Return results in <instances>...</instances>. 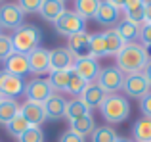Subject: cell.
Returning a JSON list of instances; mask_svg holds the SVG:
<instances>
[{"label":"cell","mask_w":151,"mask_h":142,"mask_svg":"<svg viewBox=\"0 0 151 142\" xmlns=\"http://www.w3.org/2000/svg\"><path fill=\"white\" fill-rule=\"evenodd\" d=\"M115 58H117V67L124 75L142 73L144 67L147 65V62L151 60L140 42H126Z\"/></svg>","instance_id":"6da1fadb"},{"label":"cell","mask_w":151,"mask_h":142,"mask_svg":"<svg viewBox=\"0 0 151 142\" xmlns=\"http://www.w3.org/2000/svg\"><path fill=\"white\" fill-rule=\"evenodd\" d=\"M103 119L111 125H119L128 119L130 115V102L121 94H107L103 104L100 106Z\"/></svg>","instance_id":"7a4b0ae2"},{"label":"cell","mask_w":151,"mask_h":142,"mask_svg":"<svg viewBox=\"0 0 151 142\" xmlns=\"http://www.w3.org/2000/svg\"><path fill=\"white\" fill-rule=\"evenodd\" d=\"M40 42H42V31L31 23H23L12 37L14 50L19 54H31L33 50L40 48Z\"/></svg>","instance_id":"3957f363"},{"label":"cell","mask_w":151,"mask_h":142,"mask_svg":"<svg viewBox=\"0 0 151 142\" xmlns=\"http://www.w3.org/2000/svg\"><path fill=\"white\" fill-rule=\"evenodd\" d=\"M122 83H124V73L117 65L101 67L100 75L96 79V85L105 94H119V90H122Z\"/></svg>","instance_id":"277c9868"},{"label":"cell","mask_w":151,"mask_h":142,"mask_svg":"<svg viewBox=\"0 0 151 142\" xmlns=\"http://www.w3.org/2000/svg\"><path fill=\"white\" fill-rule=\"evenodd\" d=\"M54 27L61 37H73V35L81 33V31H86V21L81 17L78 14L67 10L65 14H61L58 19L54 21Z\"/></svg>","instance_id":"5b68a950"},{"label":"cell","mask_w":151,"mask_h":142,"mask_svg":"<svg viewBox=\"0 0 151 142\" xmlns=\"http://www.w3.org/2000/svg\"><path fill=\"white\" fill-rule=\"evenodd\" d=\"M23 92H25V81L8 73L6 69H0V96L4 100H15Z\"/></svg>","instance_id":"8992f818"},{"label":"cell","mask_w":151,"mask_h":142,"mask_svg":"<svg viewBox=\"0 0 151 142\" xmlns=\"http://www.w3.org/2000/svg\"><path fill=\"white\" fill-rule=\"evenodd\" d=\"M122 90H124L126 96L142 100L144 96H147L151 92V85L147 83V79H145L142 73H132V75H124Z\"/></svg>","instance_id":"52a82bcc"},{"label":"cell","mask_w":151,"mask_h":142,"mask_svg":"<svg viewBox=\"0 0 151 142\" xmlns=\"http://www.w3.org/2000/svg\"><path fill=\"white\" fill-rule=\"evenodd\" d=\"M29 102H37V104H44L46 100L54 94L48 79H33V81L25 83V92Z\"/></svg>","instance_id":"ba28073f"},{"label":"cell","mask_w":151,"mask_h":142,"mask_svg":"<svg viewBox=\"0 0 151 142\" xmlns=\"http://www.w3.org/2000/svg\"><path fill=\"white\" fill-rule=\"evenodd\" d=\"M23 10L19 8V4L14 2H8L0 6V27L4 29H12V31H17L19 27L23 25Z\"/></svg>","instance_id":"9c48e42d"},{"label":"cell","mask_w":151,"mask_h":142,"mask_svg":"<svg viewBox=\"0 0 151 142\" xmlns=\"http://www.w3.org/2000/svg\"><path fill=\"white\" fill-rule=\"evenodd\" d=\"M71 69H73L81 79H84L86 83H96L98 75H100V71H101L98 60H96V58H92V56L75 60V64H73V67H71Z\"/></svg>","instance_id":"30bf717a"},{"label":"cell","mask_w":151,"mask_h":142,"mask_svg":"<svg viewBox=\"0 0 151 142\" xmlns=\"http://www.w3.org/2000/svg\"><path fill=\"white\" fill-rule=\"evenodd\" d=\"M67 48H69L71 54H73L75 60L88 58L90 56V33L81 31V33L69 37V38H67Z\"/></svg>","instance_id":"8fae6325"},{"label":"cell","mask_w":151,"mask_h":142,"mask_svg":"<svg viewBox=\"0 0 151 142\" xmlns=\"http://www.w3.org/2000/svg\"><path fill=\"white\" fill-rule=\"evenodd\" d=\"M4 69L8 71V73L15 75V77H25V75H29V56L27 54H19V52H12L10 58H8L6 62H4Z\"/></svg>","instance_id":"7c38bea8"},{"label":"cell","mask_w":151,"mask_h":142,"mask_svg":"<svg viewBox=\"0 0 151 142\" xmlns=\"http://www.w3.org/2000/svg\"><path fill=\"white\" fill-rule=\"evenodd\" d=\"M75 64L73 54L69 52L67 46H59V48L50 50V71H63L71 69Z\"/></svg>","instance_id":"4fadbf2b"},{"label":"cell","mask_w":151,"mask_h":142,"mask_svg":"<svg viewBox=\"0 0 151 142\" xmlns=\"http://www.w3.org/2000/svg\"><path fill=\"white\" fill-rule=\"evenodd\" d=\"M29 56V71L35 75L50 73V50L46 48H37Z\"/></svg>","instance_id":"5bb4252c"},{"label":"cell","mask_w":151,"mask_h":142,"mask_svg":"<svg viewBox=\"0 0 151 142\" xmlns=\"http://www.w3.org/2000/svg\"><path fill=\"white\" fill-rule=\"evenodd\" d=\"M19 113L29 121L31 127H40L42 123L46 121V113H44V106L37 104V102H29L27 100L25 104L19 106Z\"/></svg>","instance_id":"9a60e30c"},{"label":"cell","mask_w":151,"mask_h":142,"mask_svg":"<svg viewBox=\"0 0 151 142\" xmlns=\"http://www.w3.org/2000/svg\"><path fill=\"white\" fill-rule=\"evenodd\" d=\"M42 106H44L46 119L58 121V119H63V117H65V106H67V100L61 96V94L54 92Z\"/></svg>","instance_id":"2e32d148"},{"label":"cell","mask_w":151,"mask_h":142,"mask_svg":"<svg viewBox=\"0 0 151 142\" xmlns=\"http://www.w3.org/2000/svg\"><path fill=\"white\" fill-rule=\"evenodd\" d=\"M96 19L100 25H105V27H113L115 23H119V19H121V10L119 8H115L113 4H109L107 0H101L100 8H98V14H96Z\"/></svg>","instance_id":"e0dca14e"},{"label":"cell","mask_w":151,"mask_h":142,"mask_svg":"<svg viewBox=\"0 0 151 142\" xmlns=\"http://www.w3.org/2000/svg\"><path fill=\"white\" fill-rule=\"evenodd\" d=\"M105 96H107V94L103 92V90L96 85V83H90V85L84 88V92H82L78 98L84 102V106H86L88 109H96V108H100V106L103 104Z\"/></svg>","instance_id":"ac0fdd59"},{"label":"cell","mask_w":151,"mask_h":142,"mask_svg":"<svg viewBox=\"0 0 151 142\" xmlns=\"http://www.w3.org/2000/svg\"><path fill=\"white\" fill-rule=\"evenodd\" d=\"M65 12H67L65 2H61V0H42L38 14L42 15V19H44V21L54 23L55 19H58L61 14H65Z\"/></svg>","instance_id":"d6986e66"},{"label":"cell","mask_w":151,"mask_h":142,"mask_svg":"<svg viewBox=\"0 0 151 142\" xmlns=\"http://www.w3.org/2000/svg\"><path fill=\"white\" fill-rule=\"evenodd\" d=\"M103 41H105L107 56H117V54L122 50V46L126 44V42L122 41V37L119 35V31L115 29V27H111V29L103 31Z\"/></svg>","instance_id":"ffe728a7"},{"label":"cell","mask_w":151,"mask_h":142,"mask_svg":"<svg viewBox=\"0 0 151 142\" xmlns=\"http://www.w3.org/2000/svg\"><path fill=\"white\" fill-rule=\"evenodd\" d=\"M69 131H73L78 136H88L96 131V121H94V117L90 113L88 115H82L75 121H69Z\"/></svg>","instance_id":"44dd1931"},{"label":"cell","mask_w":151,"mask_h":142,"mask_svg":"<svg viewBox=\"0 0 151 142\" xmlns=\"http://www.w3.org/2000/svg\"><path fill=\"white\" fill-rule=\"evenodd\" d=\"M132 138L134 142H151V117L142 115L132 125Z\"/></svg>","instance_id":"7402d4cb"},{"label":"cell","mask_w":151,"mask_h":142,"mask_svg":"<svg viewBox=\"0 0 151 142\" xmlns=\"http://www.w3.org/2000/svg\"><path fill=\"white\" fill-rule=\"evenodd\" d=\"M101 0H75V14H78L82 19H94L98 14V8H100Z\"/></svg>","instance_id":"603a6c76"},{"label":"cell","mask_w":151,"mask_h":142,"mask_svg":"<svg viewBox=\"0 0 151 142\" xmlns=\"http://www.w3.org/2000/svg\"><path fill=\"white\" fill-rule=\"evenodd\" d=\"M115 29L119 31V35L122 37L124 42H136L138 38H140L142 25H136V23L128 21V19H122V21H119V25L115 27Z\"/></svg>","instance_id":"cb8c5ba5"},{"label":"cell","mask_w":151,"mask_h":142,"mask_svg":"<svg viewBox=\"0 0 151 142\" xmlns=\"http://www.w3.org/2000/svg\"><path fill=\"white\" fill-rule=\"evenodd\" d=\"M69 75L71 69H63V71H50L48 73V83L54 92H65L67 85H69Z\"/></svg>","instance_id":"d4e9b609"},{"label":"cell","mask_w":151,"mask_h":142,"mask_svg":"<svg viewBox=\"0 0 151 142\" xmlns=\"http://www.w3.org/2000/svg\"><path fill=\"white\" fill-rule=\"evenodd\" d=\"M90 109L84 106V102L81 98H75V100H67V106H65V119L69 121H75L82 115H88Z\"/></svg>","instance_id":"484cf974"},{"label":"cell","mask_w":151,"mask_h":142,"mask_svg":"<svg viewBox=\"0 0 151 142\" xmlns=\"http://www.w3.org/2000/svg\"><path fill=\"white\" fill-rule=\"evenodd\" d=\"M19 113V104L15 100H2L0 104V125H8Z\"/></svg>","instance_id":"4316f807"},{"label":"cell","mask_w":151,"mask_h":142,"mask_svg":"<svg viewBox=\"0 0 151 142\" xmlns=\"http://www.w3.org/2000/svg\"><path fill=\"white\" fill-rule=\"evenodd\" d=\"M31 125H29V121L25 119V117L21 115V113H17V115L14 117V119L10 121V123L6 125V129H8V133H10L12 136H15V138H19V136L23 135V133L29 129Z\"/></svg>","instance_id":"83f0119b"},{"label":"cell","mask_w":151,"mask_h":142,"mask_svg":"<svg viewBox=\"0 0 151 142\" xmlns=\"http://www.w3.org/2000/svg\"><path fill=\"white\" fill-rule=\"evenodd\" d=\"M90 56L92 58H103L107 56L105 50V41H103V33H94L90 35Z\"/></svg>","instance_id":"f1b7e54d"},{"label":"cell","mask_w":151,"mask_h":142,"mask_svg":"<svg viewBox=\"0 0 151 142\" xmlns=\"http://www.w3.org/2000/svg\"><path fill=\"white\" fill-rule=\"evenodd\" d=\"M119 140V135L113 127H96V131L92 133V142H117Z\"/></svg>","instance_id":"f546056e"},{"label":"cell","mask_w":151,"mask_h":142,"mask_svg":"<svg viewBox=\"0 0 151 142\" xmlns=\"http://www.w3.org/2000/svg\"><path fill=\"white\" fill-rule=\"evenodd\" d=\"M90 83H86L84 79H81L77 73H75L73 69H71V75H69V85H67V90L65 92H69V94H73V96H81L82 92H84V88L88 86Z\"/></svg>","instance_id":"4dcf8cb0"},{"label":"cell","mask_w":151,"mask_h":142,"mask_svg":"<svg viewBox=\"0 0 151 142\" xmlns=\"http://www.w3.org/2000/svg\"><path fill=\"white\" fill-rule=\"evenodd\" d=\"M17 142H44V133L40 127H29L17 138Z\"/></svg>","instance_id":"1f68e13d"},{"label":"cell","mask_w":151,"mask_h":142,"mask_svg":"<svg viewBox=\"0 0 151 142\" xmlns=\"http://www.w3.org/2000/svg\"><path fill=\"white\" fill-rule=\"evenodd\" d=\"M14 52V44H12V37L0 33V62H6L10 54Z\"/></svg>","instance_id":"d6a6232c"},{"label":"cell","mask_w":151,"mask_h":142,"mask_svg":"<svg viewBox=\"0 0 151 142\" xmlns=\"http://www.w3.org/2000/svg\"><path fill=\"white\" fill-rule=\"evenodd\" d=\"M42 0H19V8L23 10V14H35L40 10Z\"/></svg>","instance_id":"836d02e7"},{"label":"cell","mask_w":151,"mask_h":142,"mask_svg":"<svg viewBox=\"0 0 151 142\" xmlns=\"http://www.w3.org/2000/svg\"><path fill=\"white\" fill-rule=\"evenodd\" d=\"M140 44L151 46V23H144L140 29Z\"/></svg>","instance_id":"e575fe53"},{"label":"cell","mask_w":151,"mask_h":142,"mask_svg":"<svg viewBox=\"0 0 151 142\" xmlns=\"http://www.w3.org/2000/svg\"><path fill=\"white\" fill-rule=\"evenodd\" d=\"M140 112L144 117H151V92L140 100Z\"/></svg>","instance_id":"d590c367"},{"label":"cell","mask_w":151,"mask_h":142,"mask_svg":"<svg viewBox=\"0 0 151 142\" xmlns=\"http://www.w3.org/2000/svg\"><path fill=\"white\" fill-rule=\"evenodd\" d=\"M59 142H86V140H84V136L75 135L73 131H65L61 136H59Z\"/></svg>","instance_id":"8d00e7d4"},{"label":"cell","mask_w":151,"mask_h":142,"mask_svg":"<svg viewBox=\"0 0 151 142\" xmlns=\"http://www.w3.org/2000/svg\"><path fill=\"white\" fill-rule=\"evenodd\" d=\"M144 2H145V0H126L124 6H122V10H124V12L140 10V8H144Z\"/></svg>","instance_id":"74e56055"},{"label":"cell","mask_w":151,"mask_h":142,"mask_svg":"<svg viewBox=\"0 0 151 142\" xmlns=\"http://www.w3.org/2000/svg\"><path fill=\"white\" fill-rule=\"evenodd\" d=\"M144 21L151 23V0H145L144 2Z\"/></svg>","instance_id":"f35d334b"},{"label":"cell","mask_w":151,"mask_h":142,"mask_svg":"<svg viewBox=\"0 0 151 142\" xmlns=\"http://www.w3.org/2000/svg\"><path fill=\"white\" fill-rule=\"evenodd\" d=\"M142 75H144V77L147 79V83L151 85V60L147 62V65H145V67H144V71H142Z\"/></svg>","instance_id":"ab89813d"},{"label":"cell","mask_w":151,"mask_h":142,"mask_svg":"<svg viewBox=\"0 0 151 142\" xmlns=\"http://www.w3.org/2000/svg\"><path fill=\"white\" fill-rule=\"evenodd\" d=\"M109 4H113L115 8H119V10H122V6H124V2L126 0H107Z\"/></svg>","instance_id":"60d3db41"},{"label":"cell","mask_w":151,"mask_h":142,"mask_svg":"<svg viewBox=\"0 0 151 142\" xmlns=\"http://www.w3.org/2000/svg\"><path fill=\"white\" fill-rule=\"evenodd\" d=\"M117 142H134V140H130V138H122V136H119V140Z\"/></svg>","instance_id":"b9f144b4"},{"label":"cell","mask_w":151,"mask_h":142,"mask_svg":"<svg viewBox=\"0 0 151 142\" xmlns=\"http://www.w3.org/2000/svg\"><path fill=\"white\" fill-rule=\"evenodd\" d=\"M2 100H4V98H2V96H0V104H2Z\"/></svg>","instance_id":"7bdbcfd3"},{"label":"cell","mask_w":151,"mask_h":142,"mask_svg":"<svg viewBox=\"0 0 151 142\" xmlns=\"http://www.w3.org/2000/svg\"><path fill=\"white\" fill-rule=\"evenodd\" d=\"M0 31H2V27H0Z\"/></svg>","instance_id":"ee69618b"},{"label":"cell","mask_w":151,"mask_h":142,"mask_svg":"<svg viewBox=\"0 0 151 142\" xmlns=\"http://www.w3.org/2000/svg\"><path fill=\"white\" fill-rule=\"evenodd\" d=\"M61 2H65V0H61Z\"/></svg>","instance_id":"f6af8a7d"},{"label":"cell","mask_w":151,"mask_h":142,"mask_svg":"<svg viewBox=\"0 0 151 142\" xmlns=\"http://www.w3.org/2000/svg\"><path fill=\"white\" fill-rule=\"evenodd\" d=\"M0 2H2V0H0Z\"/></svg>","instance_id":"bcb514c9"}]
</instances>
